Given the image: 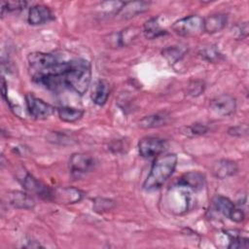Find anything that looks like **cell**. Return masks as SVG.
Here are the masks:
<instances>
[{
	"label": "cell",
	"mask_w": 249,
	"mask_h": 249,
	"mask_svg": "<svg viewBox=\"0 0 249 249\" xmlns=\"http://www.w3.org/2000/svg\"><path fill=\"white\" fill-rule=\"evenodd\" d=\"M176 164L177 156L175 154H165L157 157L143 183V188L146 191H155L160 189L172 175Z\"/></svg>",
	"instance_id": "2"
},
{
	"label": "cell",
	"mask_w": 249,
	"mask_h": 249,
	"mask_svg": "<svg viewBox=\"0 0 249 249\" xmlns=\"http://www.w3.org/2000/svg\"><path fill=\"white\" fill-rule=\"evenodd\" d=\"M7 204L18 209H31L35 206L34 198L27 193L20 191H11L4 196Z\"/></svg>",
	"instance_id": "10"
},
{
	"label": "cell",
	"mask_w": 249,
	"mask_h": 249,
	"mask_svg": "<svg viewBox=\"0 0 249 249\" xmlns=\"http://www.w3.org/2000/svg\"><path fill=\"white\" fill-rule=\"evenodd\" d=\"M172 30L182 37H195L203 31V18L197 15L182 18L172 24Z\"/></svg>",
	"instance_id": "3"
},
{
	"label": "cell",
	"mask_w": 249,
	"mask_h": 249,
	"mask_svg": "<svg viewBox=\"0 0 249 249\" xmlns=\"http://www.w3.org/2000/svg\"><path fill=\"white\" fill-rule=\"evenodd\" d=\"M238 171V165L231 160H219L212 166V173L218 179H225L234 175Z\"/></svg>",
	"instance_id": "13"
},
{
	"label": "cell",
	"mask_w": 249,
	"mask_h": 249,
	"mask_svg": "<svg viewBox=\"0 0 249 249\" xmlns=\"http://www.w3.org/2000/svg\"><path fill=\"white\" fill-rule=\"evenodd\" d=\"M158 19H159V18H152L144 23L143 32H144L146 38L155 39V38L162 36L166 33V31L160 26Z\"/></svg>",
	"instance_id": "21"
},
{
	"label": "cell",
	"mask_w": 249,
	"mask_h": 249,
	"mask_svg": "<svg viewBox=\"0 0 249 249\" xmlns=\"http://www.w3.org/2000/svg\"><path fill=\"white\" fill-rule=\"evenodd\" d=\"M27 59L32 73L46 69L58 61L55 55L41 52H34L29 53Z\"/></svg>",
	"instance_id": "11"
},
{
	"label": "cell",
	"mask_w": 249,
	"mask_h": 249,
	"mask_svg": "<svg viewBox=\"0 0 249 249\" xmlns=\"http://www.w3.org/2000/svg\"><path fill=\"white\" fill-rule=\"evenodd\" d=\"M181 131H182L183 134H185L187 136L194 137V136H198V135L205 134L208 131V127L204 124L196 123V124H191V125L182 127Z\"/></svg>",
	"instance_id": "25"
},
{
	"label": "cell",
	"mask_w": 249,
	"mask_h": 249,
	"mask_svg": "<svg viewBox=\"0 0 249 249\" xmlns=\"http://www.w3.org/2000/svg\"><path fill=\"white\" fill-rule=\"evenodd\" d=\"M236 108L235 99L230 94H221L210 101L209 109L216 117H227L232 114Z\"/></svg>",
	"instance_id": "7"
},
{
	"label": "cell",
	"mask_w": 249,
	"mask_h": 249,
	"mask_svg": "<svg viewBox=\"0 0 249 249\" xmlns=\"http://www.w3.org/2000/svg\"><path fill=\"white\" fill-rule=\"evenodd\" d=\"M211 207L213 211L216 213H219L225 217L230 218L233 208H234V203L228 197L223 196H216L212 199Z\"/></svg>",
	"instance_id": "18"
},
{
	"label": "cell",
	"mask_w": 249,
	"mask_h": 249,
	"mask_svg": "<svg viewBox=\"0 0 249 249\" xmlns=\"http://www.w3.org/2000/svg\"><path fill=\"white\" fill-rule=\"evenodd\" d=\"M94 159L84 153H75L70 157L69 169L73 178L79 179L94 168Z\"/></svg>",
	"instance_id": "5"
},
{
	"label": "cell",
	"mask_w": 249,
	"mask_h": 249,
	"mask_svg": "<svg viewBox=\"0 0 249 249\" xmlns=\"http://www.w3.org/2000/svg\"><path fill=\"white\" fill-rule=\"evenodd\" d=\"M54 19L53 14L49 7L44 5H34L28 11L27 20L32 25H40Z\"/></svg>",
	"instance_id": "12"
},
{
	"label": "cell",
	"mask_w": 249,
	"mask_h": 249,
	"mask_svg": "<svg viewBox=\"0 0 249 249\" xmlns=\"http://www.w3.org/2000/svg\"><path fill=\"white\" fill-rule=\"evenodd\" d=\"M18 178L25 190L36 194L37 196H39L44 199H47V200L51 199L52 189L44 185L40 181H38L26 170H21V175H18Z\"/></svg>",
	"instance_id": "8"
},
{
	"label": "cell",
	"mask_w": 249,
	"mask_h": 249,
	"mask_svg": "<svg viewBox=\"0 0 249 249\" xmlns=\"http://www.w3.org/2000/svg\"><path fill=\"white\" fill-rule=\"evenodd\" d=\"M204 90V84L202 81L196 80L192 81L188 85V94L192 96H198L200 95Z\"/></svg>",
	"instance_id": "29"
},
{
	"label": "cell",
	"mask_w": 249,
	"mask_h": 249,
	"mask_svg": "<svg viewBox=\"0 0 249 249\" xmlns=\"http://www.w3.org/2000/svg\"><path fill=\"white\" fill-rule=\"evenodd\" d=\"M149 4L147 2H124V6L118 13L124 18H130L137 14H140L147 10Z\"/></svg>",
	"instance_id": "19"
},
{
	"label": "cell",
	"mask_w": 249,
	"mask_h": 249,
	"mask_svg": "<svg viewBox=\"0 0 249 249\" xmlns=\"http://www.w3.org/2000/svg\"><path fill=\"white\" fill-rule=\"evenodd\" d=\"M84 197V192L73 187L52 189L51 199L58 203H75Z\"/></svg>",
	"instance_id": "9"
},
{
	"label": "cell",
	"mask_w": 249,
	"mask_h": 249,
	"mask_svg": "<svg viewBox=\"0 0 249 249\" xmlns=\"http://www.w3.org/2000/svg\"><path fill=\"white\" fill-rule=\"evenodd\" d=\"M110 94V87L107 81L98 80L94 86L92 90L91 99L94 104L98 106H102L106 103Z\"/></svg>",
	"instance_id": "17"
},
{
	"label": "cell",
	"mask_w": 249,
	"mask_h": 249,
	"mask_svg": "<svg viewBox=\"0 0 249 249\" xmlns=\"http://www.w3.org/2000/svg\"><path fill=\"white\" fill-rule=\"evenodd\" d=\"M27 2L25 1H8L5 2L3 1L1 3V16H4L5 11L6 12H15V11H19L22 10L26 7Z\"/></svg>",
	"instance_id": "27"
},
{
	"label": "cell",
	"mask_w": 249,
	"mask_h": 249,
	"mask_svg": "<svg viewBox=\"0 0 249 249\" xmlns=\"http://www.w3.org/2000/svg\"><path fill=\"white\" fill-rule=\"evenodd\" d=\"M115 205V202L111 199L108 198H96L94 200V204H93V208L95 211L97 212H103V211H107L110 210L111 208H113Z\"/></svg>",
	"instance_id": "28"
},
{
	"label": "cell",
	"mask_w": 249,
	"mask_h": 249,
	"mask_svg": "<svg viewBox=\"0 0 249 249\" xmlns=\"http://www.w3.org/2000/svg\"><path fill=\"white\" fill-rule=\"evenodd\" d=\"M227 235L230 237V244L229 248H234V249H239V248H248L249 247V242L247 237H243L237 233H234L232 231H225Z\"/></svg>",
	"instance_id": "24"
},
{
	"label": "cell",
	"mask_w": 249,
	"mask_h": 249,
	"mask_svg": "<svg viewBox=\"0 0 249 249\" xmlns=\"http://www.w3.org/2000/svg\"><path fill=\"white\" fill-rule=\"evenodd\" d=\"M228 22V17L225 14H214L203 18V31L213 34L221 31Z\"/></svg>",
	"instance_id": "15"
},
{
	"label": "cell",
	"mask_w": 249,
	"mask_h": 249,
	"mask_svg": "<svg viewBox=\"0 0 249 249\" xmlns=\"http://www.w3.org/2000/svg\"><path fill=\"white\" fill-rule=\"evenodd\" d=\"M248 35V24L247 22H243L236 27V38L237 39H244Z\"/></svg>",
	"instance_id": "31"
},
{
	"label": "cell",
	"mask_w": 249,
	"mask_h": 249,
	"mask_svg": "<svg viewBox=\"0 0 249 249\" xmlns=\"http://www.w3.org/2000/svg\"><path fill=\"white\" fill-rule=\"evenodd\" d=\"M57 114L61 121L66 123H74L83 117L84 111L81 109L73 108V107L63 106V107L57 108Z\"/></svg>",
	"instance_id": "22"
},
{
	"label": "cell",
	"mask_w": 249,
	"mask_h": 249,
	"mask_svg": "<svg viewBox=\"0 0 249 249\" xmlns=\"http://www.w3.org/2000/svg\"><path fill=\"white\" fill-rule=\"evenodd\" d=\"M139 34V29L135 26H130L124 29L118 35V44L120 46H127L129 45Z\"/></svg>",
	"instance_id": "23"
},
{
	"label": "cell",
	"mask_w": 249,
	"mask_h": 249,
	"mask_svg": "<svg viewBox=\"0 0 249 249\" xmlns=\"http://www.w3.org/2000/svg\"><path fill=\"white\" fill-rule=\"evenodd\" d=\"M25 104L28 114L36 120H45L54 112L53 106L31 93L25 95Z\"/></svg>",
	"instance_id": "6"
},
{
	"label": "cell",
	"mask_w": 249,
	"mask_h": 249,
	"mask_svg": "<svg viewBox=\"0 0 249 249\" xmlns=\"http://www.w3.org/2000/svg\"><path fill=\"white\" fill-rule=\"evenodd\" d=\"M187 51H188V49L185 46L173 45V46H168L165 49H163L161 53H162V56L170 64H174L185 55Z\"/></svg>",
	"instance_id": "20"
},
{
	"label": "cell",
	"mask_w": 249,
	"mask_h": 249,
	"mask_svg": "<svg viewBox=\"0 0 249 249\" xmlns=\"http://www.w3.org/2000/svg\"><path fill=\"white\" fill-rule=\"evenodd\" d=\"M248 131V127L246 124H239V125H235V126H231L229 128L228 133L230 135L232 136H243L246 135Z\"/></svg>",
	"instance_id": "30"
},
{
	"label": "cell",
	"mask_w": 249,
	"mask_h": 249,
	"mask_svg": "<svg viewBox=\"0 0 249 249\" xmlns=\"http://www.w3.org/2000/svg\"><path fill=\"white\" fill-rule=\"evenodd\" d=\"M167 148L166 140L158 136L143 137L138 143V151L141 157L145 159L157 158Z\"/></svg>",
	"instance_id": "4"
},
{
	"label": "cell",
	"mask_w": 249,
	"mask_h": 249,
	"mask_svg": "<svg viewBox=\"0 0 249 249\" xmlns=\"http://www.w3.org/2000/svg\"><path fill=\"white\" fill-rule=\"evenodd\" d=\"M199 55L209 61V62H218L222 59V53L219 52V50L215 46H210L207 48H204L200 51Z\"/></svg>",
	"instance_id": "26"
},
{
	"label": "cell",
	"mask_w": 249,
	"mask_h": 249,
	"mask_svg": "<svg viewBox=\"0 0 249 249\" xmlns=\"http://www.w3.org/2000/svg\"><path fill=\"white\" fill-rule=\"evenodd\" d=\"M170 122V116L166 113H157L142 118L138 124L142 128H155L166 125Z\"/></svg>",
	"instance_id": "16"
},
{
	"label": "cell",
	"mask_w": 249,
	"mask_h": 249,
	"mask_svg": "<svg viewBox=\"0 0 249 249\" xmlns=\"http://www.w3.org/2000/svg\"><path fill=\"white\" fill-rule=\"evenodd\" d=\"M91 80L90 64L88 60L79 58L65 62L61 76L63 88H68L76 93L83 95L89 89Z\"/></svg>",
	"instance_id": "1"
},
{
	"label": "cell",
	"mask_w": 249,
	"mask_h": 249,
	"mask_svg": "<svg viewBox=\"0 0 249 249\" xmlns=\"http://www.w3.org/2000/svg\"><path fill=\"white\" fill-rule=\"evenodd\" d=\"M175 183L188 187L195 192H197L203 188L205 178L204 175L201 174L200 172L190 171L179 177Z\"/></svg>",
	"instance_id": "14"
}]
</instances>
